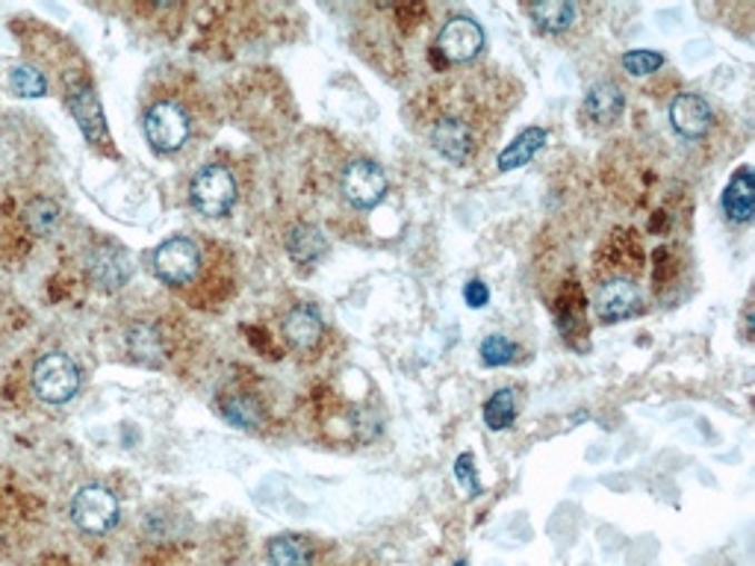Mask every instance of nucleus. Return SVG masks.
Returning <instances> with one entry per match:
<instances>
[{
    "label": "nucleus",
    "mask_w": 755,
    "mask_h": 566,
    "mask_svg": "<svg viewBox=\"0 0 755 566\" xmlns=\"http://www.w3.org/2000/svg\"><path fill=\"white\" fill-rule=\"evenodd\" d=\"M517 355L519 348L508 337H501V334H493V337H487L481 342L484 366H508L517 360Z\"/></svg>",
    "instance_id": "5701e85b"
},
{
    "label": "nucleus",
    "mask_w": 755,
    "mask_h": 566,
    "mask_svg": "<svg viewBox=\"0 0 755 566\" xmlns=\"http://www.w3.org/2000/svg\"><path fill=\"white\" fill-rule=\"evenodd\" d=\"M221 414H225L228 423L239 425V428H257L260 419H264L260 407L255 405V398H246V396L225 398V401H221Z\"/></svg>",
    "instance_id": "412c9836"
},
{
    "label": "nucleus",
    "mask_w": 755,
    "mask_h": 566,
    "mask_svg": "<svg viewBox=\"0 0 755 566\" xmlns=\"http://www.w3.org/2000/svg\"><path fill=\"white\" fill-rule=\"evenodd\" d=\"M33 387L42 401H51V405L71 401L80 389V369L71 357L44 355L33 369Z\"/></svg>",
    "instance_id": "f257e3e1"
},
{
    "label": "nucleus",
    "mask_w": 755,
    "mask_h": 566,
    "mask_svg": "<svg viewBox=\"0 0 755 566\" xmlns=\"http://www.w3.org/2000/svg\"><path fill=\"white\" fill-rule=\"evenodd\" d=\"M145 136L153 151L175 153L189 139V119L178 103L160 101L145 112Z\"/></svg>",
    "instance_id": "f03ea898"
},
{
    "label": "nucleus",
    "mask_w": 755,
    "mask_h": 566,
    "mask_svg": "<svg viewBox=\"0 0 755 566\" xmlns=\"http://www.w3.org/2000/svg\"><path fill=\"white\" fill-rule=\"evenodd\" d=\"M71 112H74L77 125L83 127V133L89 139H107V130H103V116L101 103L95 98L92 89H80L77 95H71Z\"/></svg>",
    "instance_id": "f3484780"
},
{
    "label": "nucleus",
    "mask_w": 755,
    "mask_h": 566,
    "mask_svg": "<svg viewBox=\"0 0 755 566\" xmlns=\"http://www.w3.org/2000/svg\"><path fill=\"white\" fill-rule=\"evenodd\" d=\"M662 66H664V53H658V51H628V53H623V68H626L628 75H635V77L655 75V71H658Z\"/></svg>",
    "instance_id": "b1692460"
},
{
    "label": "nucleus",
    "mask_w": 755,
    "mask_h": 566,
    "mask_svg": "<svg viewBox=\"0 0 755 566\" xmlns=\"http://www.w3.org/2000/svg\"><path fill=\"white\" fill-rule=\"evenodd\" d=\"M623 107H626V98H623L617 83L605 80V83H596L587 89L585 112L596 125H614L623 116Z\"/></svg>",
    "instance_id": "f8f14e48"
},
{
    "label": "nucleus",
    "mask_w": 755,
    "mask_h": 566,
    "mask_svg": "<svg viewBox=\"0 0 755 566\" xmlns=\"http://www.w3.org/2000/svg\"><path fill=\"white\" fill-rule=\"evenodd\" d=\"M455 478H458V484L469 493V496H478V493H481V481H478L473 455H460L458 460H455Z\"/></svg>",
    "instance_id": "393cba45"
},
{
    "label": "nucleus",
    "mask_w": 755,
    "mask_h": 566,
    "mask_svg": "<svg viewBox=\"0 0 755 566\" xmlns=\"http://www.w3.org/2000/svg\"><path fill=\"white\" fill-rule=\"evenodd\" d=\"M287 251L298 266H305V262L322 260L325 254H328V239H325L322 230L314 228V225H298V228L289 234Z\"/></svg>",
    "instance_id": "dca6fc26"
},
{
    "label": "nucleus",
    "mask_w": 755,
    "mask_h": 566,
    "mask_svg": "<svg viewBox=\"0 0 755 566\" xmlns=\"http://www.w3.org/2000/svg\"><path fill=\"white\" fill-rule=\"evenodd\" d=\"M284 337L289 339V346L314 348L322 337V319L310 307H296L284 319Z\"/></svg>",
    "instance_id": "4468645a"
},
{
    "label": "nucleus",
    "mask_w": 755,
    "mask_h": 566,
    "mask_svg": "<svg viewBox=\"0 0 755 566\" xmlns=\"http://www.w3.org/2000/svg\"><path fill=\"white\" fill-rule=\"evenodd\" d=\"M89 266H92L95 280L107 289L125 287L130 278V260L116 248H95Z\"/></svg>",
    "instance_id": "ddd939ff"
},
{
    "label": "nucleus",
    "mask_w": 755,
    "mask_h": 566,
    "mask_svg": "<svg viewBox=\"0 0 755 566\" xmlns=\"http://www.w3.org/2000/svg\"><path fill=\"white\" fill-rule=\"evenodd\" d=\"M594 307H596V316H599L605 325H612V321H623L640 310V289L635 287V280L614 278L599 287Z\"/></svg>",
    "instance_id": "6e6552de"
},
{
    "label": "nucleus",
    "mask_w": 755,
    "mask_h": 566,
    "mask_svg": "<svg viewBox=\"0 0 755 566\" xmlns=\"http://www.w3.org/2000/svg\"><path fill=\"white\" fill-rule=\"evenodd\" d=\"M342 192H346V198L355 203V207L369 210V207H375L378 201H384V195H387V178H384V171L378 169L375 162L357 160L351 162L346 169V175H342Z\"/></svg>",
    "instance_id": "0eeeda50"
},
{
    "label": "nucleus",
    "mask_w": 755,
    "mask_h": 566,
    "mask_svg": "<svg viewBox=\"0 0 755 566\" xmlns=\"http://www.w3.org/2000/svg\"><path fill=\"white\" fill-rule=\"evenodd\" d=\"M721 203H723V212H726L732 221H738V225H747V221L753 219L755 178L749 166H741V169L732 175V180L726 183V189H723Z\"/></svg>",
    "instance_id": "9d476101"
},
{
    "label": "nucleus",
    "mask_w": 755,
    "mask_h": 566,
    "mask_svg": "<svg viewBox=\"0 0 755 566\" xmlns=\"http://www.w3.org/2000/svg\"><path fill=\"white\" fill-rule=\"evenodd\" d=\"M670 125L685 139H703L712 127V107L703 95L685 92L670 103Z\"/></svg>",
    "instance_id": "1a4fd4ad"
},
{
    "label": "nucleus",
    "mask_w": 755,
    "mask_h": 566,
    "mask_svg": "<svg viewBox=\"0 0 755 566\" xmlns=\"http://www.w3.org/2000/svg\"><path fill=\"white\" fill-rule=\"evenodd\" d=\"M71 519H74L83 532L89 534H107L112 525L119 523V502L110 490L103 487H83L71 502Z\"/></svg>",
    "instance_id": "20e7f679"
},
{
    "label": "nucleus",
    "mask_w": 755,
    "mask_h": 566,
    "mask_svg": "<svg viewBox=\"0 0 755 566\" xmlns=\"http://www.w3.org/2000/svg\"><path fill=\"white\" fill-rule=\"evenodd\" d=\"M528 16L544 33H564L576 21V7L564 3V0H558V3H535V7H528Z\"/></svg>",
    "instance_id": "6ab92c4d"
},
{
    "label": "nucleus",
    "mask_w": 755,
    "mask_h": 566,
    "mask_svg": "<svg viewBox=\"0 0 755 566\" xmlns=\"http://www.w3.org/2000/svg\"><path fill=\"white\" fill-rule=\"evenodd\" d=\"M269 564L272 566H310V546L298 534H280L269 543Z\"/></svg>",
    "instance_id": "a211bd4d"
},
{
    "label": "nucleus",
    "mask_w": 755,
    "mask_h": 566,
    "mask_svg": "<svg viewBox=\"0 0 755 566\" xmlns=\"http://www.w3.org/2000/svg\"><path fill=\"white\" fill-rule=\"evenodd\" d=\"M198 266H201V257H198V248L192 239L175 237L169 242H162L157 251H153V271L157 278L166 280V284H189L196 278Z\"/></svg>",
    "instance_id": "39448f33"
},
{
    "label": "nucleus",
    "mask_w": 755,
    "mask_h": 566,
    "mask_svg": "<svg viewBox=\"0 0 755 566\" xmlns=\"http://www.w3.org/2000/svg\"><path fill=\"white\" fill-rule=\"evenodd\" d=\"M517 419V393L514 389H496L484 405V423L490 431H505Z\"/></svg>",
    "instance_id": "aec40b11"
},
{
    "label": "nucleus",
    "mask_w": 755,
    "mask_h": 566,
    "mask_svg": "<svg viewBox=\"0 0 755 566\" xmlns=\"http://www.w3.org/2000/svg\"><path fill=\"white\" fill-rule=\"evenodd\" d=\"M481 48H484V30L476 18H467V16L449 18V21L443 24L440 36H437V51H440L443 60L455 62V66L469 62L473 57H478Z\"/></svg>",
    "instance_id": "423d86ee"
},
{
    "label": "nucleus",
    "mask_w": 755,
    "mask_h": 566,
    "mask_svg": "<svg viewBox=\"0 0 755 566\" xmlns=\"http://www.w3.org/2000/svg\"><path fill=\"white\" fill-rule=\"evenodd\" d=\"M27 216H30V221H33V228L39 230V234H44V230H51L53 225H57V207H53L51 201L30 203Z\"/></svg>",
    "instance_id": "a878e982"
},
{
    "label": "nucleus",
    "mask_w": 755,
    "mask_h": 566,
    "mask_svg": "<svg viewBox=\"0 0 755 566\" xmlns=\"http://www.w3.org/2000/svg\"><path fill=\"white\" fill-rule=\"evenodd\" d=\"M544 145H546L544 127H528V130H523V133L499 153V171H514L519 169V166H528Z\"/></svg>",
    "instance_id": "2eb2a0df"
},
{
    "label": "nucleus",
    "mask_w": 755,
    "mask_h": 566,
    "mask_svg": "<svg viewBox=\"0 0 755 566\" xmlns=\"http://www.w3.org/2000/svg\"><path fill=\"white\" fill-rule=\"evenodd\" d=\"M434 151L451 162H467L473 151V133L460 119H440L431 130Z\"/></svg>",
    "instance_id": "9b49d317"
},
{
    "label": "nucleus",
    "mask_w": 755,
    "mask_h": 566,
    "mask_svg": "<svg viewBox=\"0 0 755 566\" xmlns=\"http://www.w3.org/2000/svg\"><path fill=\"white\" fill-rule=\"evenodd\" d=\"M9 86H12V92L21 95V98H42V95L48 92V80H44L42 71L33 66L12 68Z\"/></svg>",
    "instance_id": "4be33fe9"
},
{
    "label": "nucleus",
    "mask_w": 755,
    "mask_h": 566,
    "mask_svg": "<svg viewBox=\"0 0 755 566\" xmlns=\"http://www.w3.org/2000/svg\"><path fill=\"white\" fill-rule=\"evenodd\" d=\"M464 301H467L473 310H481V307H487V301H490V289L484 287V280L473 278L467 287H464Z\"/></svg>",
    "instance_id": "bb28decb"
},
{
    "label": "nucleus",
    "mask_w": 755,
    "mask_h": 566,
    "mask_svg": "<svg viewBox=\"0 0 755 566\" xmlns=\"http://www.w3.org/2000/svg\"><path fill=\"white\" fill-rule=\"evenodd\" d=\"M455 566H467V560H458V564H455Z\"/></svg>",
    "instance_id": "cd10ccee"
},
{
    "label": "nucleus",
    "mask_w": 755,
    "mask_h": 566,
    "mask_svg": "<svg viewBox=\"0 0 755 566\" xmlns=\"http://www.w3.org/2000/svg\"><path fill=\"white\" fill-rule=\"evenodd\" d=\"M237 201V180L225 166H205L192 180V203L205 216H225Z\"/></svg>",
    "instance_id": "7ed1b4c3"
}]
</instances>
